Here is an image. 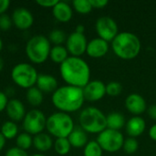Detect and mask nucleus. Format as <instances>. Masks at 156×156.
I'll return each mask as SVG.
<instances>
[{
	"instance_id": "obj_26",
	"label": "nucleus",
	"mask_w": 156,
	"mask_h": 156,
	"mask_svg": "<svg viewBox=\"0 0 156 156\" xmlns=\"http://www.w3.org/2000/svg\"><path fill=\"white\" fill-rule=\"evenodd\" d=\"M16 144L17 148L27 151L33 145V137L27 133H21L16 138Z\"/></svg>"
},
{
	"instance_id": "obj_20",
	"label": "nucleus",
	"mask_w": 156,
	"mask_h": 156,
	"mask_svg": "<svg viewBox=\"0 0 156 156\" xmlns=\"http://www.w3.org/2000/svg\"><path fill=\"white\" fill-rule=\"evenodd\" d=\"M68 140L74 148H82L85 147L88 144V136L87 133L82 130L80 127H75L71 133L69 135Z\"/></svg>"
},
{
	"instance_id": "obj_30",
	"label": "nucleus",
	"mask_w": 156,
	"mask_h": 156,
	"mask_svg": "<svg viewBox=\"0 0 156 156\" xmlns=\"http://www.w3.org/2000/svg\"><path fill=\"white\" fill-rule=\"evenodd\" d=\"M73 8L80 14H89L92 10V5L90 0H74L72 2Z\"/></svg>"
},
{
	"instance_id": "obj_42",
	"label": "nucleus",
	"mask_w": 156,
	"mask_h": 156,
	"mask_svg": "<svg viewBox=\"0 0 156 156\" xmlns=\"http://www.w3.org/2000/svg\"><path fill=\"white\" fill-rule=\"evenodd\" d=\"M84 29H85V27H84L83 25H78V26L76 27L75 32L80 33V34H84Z\"/></svg>"
},
{
	"instance_id": "obj_21",
	"label": "nucleus",
	"mask_w": 156,
	"mask_h": 156,
	"mask_svg": "<svg viewBox=\"0 0 156 156\" xmlns=\"http://www.w3.org/2000/svg\"><path fill=\"white\" fill-rule=\"evenodd\" d=\"M53 141L48 133H38L33 137V146L38 152H47L53 146Z\"/></svg>"
},
{
	"instance_id": "obj_33",
	"label": "nucleus",
	"mask_w": 156,
	"mask_h": 156,
	"mask_svg": "<svg viewBox=\"0 0 156 156\" xmlns=\"http://www.w3.org/2000/svg\"><path fill=\"white\" fill-rule=\"evenodd\" d=\"M13 25V21L11 16L6 14H3L0 16V29L2 31H7L11 28Z\"/></svg>"
},
{
	"instance_id": "obj_17",
	"label": "nucleus",
	"mask_w": 156,
	"mask_h": 156,
	"mask_svg": "<svg viewBox=\"0 0 156 156\" xmlns=\"http://www.w3.org/2000/svg\"><path fill=\"white\" fill-rule=\"evenodd\" d=\"M125 126L127 134L132 138H135L144 133L146 128V123L142 117L134 116L127 122Z\"/></svg>"
},
{
	"instance_id": "obj_28",
	"label": "nucleus",
	"mask_w": 156,
	"mask_h": 156,
	"mask_svg": "<svg viewBox=\"0 0 156 156\" xmlns=\"http://www.w3.org/2000/svg\"><path fill=\"white\" fill-rule=\"evenodd\" d=\"M103 150L97 143V141L89 142L84 147L83 155L84 156H102Z\"/></svg>"
},
{
	"instance_id": "obj_45",
	"label": "nucleus",
	"mask_w": 156,
	"mask_h": 156,
	"mask_svg": "<svg viewBox=\"0 0 156 156\" xmlns=\"http://www.w3.org/2000/svg\"><path fill=\"white\" fill-rule=\"evenodd\" d=\"M32 156H45V155H43V154H34V155H32Z\"/></svg>"
},
{
	"instance_id": "obj_11",
	"label": "nucleus",
	"mask_w": 156,
	"mask_h": 156,
	"mask_svg": "<svg viewBox=\"0 0 156 156\" xmlns=\"http://www.w3.org/2000/svg\"><path fill=\"white\" fill-rule=\"evenodd\" d=\"M88 41L84 34L71 33L66 40V48L72 57H80L86 52Z\"/></svg>"
},
{
	"instance_id": "obj_2",
	"label": "nucleus",
	"mask_w": 156,
	"mask_h": 156,
	"mask_svg": "<svg viewBox=\"0 0 156 156\" xmlns=\"http://www.w3.org/2000/svg\"><path fill=\"white\" fill-rule=\"evenodd\" d=\"M52 103L59 111L70 113L80 110L84 103L83 90L74 86H62L58 88L52 94Z\"/></svg>"
},
{
	"instance_id": "obj_23",
	"label": "nucleus",
	"mask_w": 156,
	"mask_h": 156,
	"mask_svg": "<svg viewBox=\"0 0 156 156\" xmlns=\"http://www.w3.org/2000/svg\"><path fill=\"white\" fill-rule=\"evenodd\" d=\"M50 59L57 63V64H62L68 58H69V52L66 48V47L61 46H54L51 48L50 53H49Z\"/></svg>"
},
{
	"instance_id": "obj_37",
	"label": "nucleus",
	"mask_w": 156,
	"mask_h": 156,
	"mask_svg": "<svg viewBox=\"0 0 156 156\" xmlns=\"http://www.w3.org/2000/svg\"><path fill=\"white\" fill-rule=\"evenodd\" d=\"M92 8H103L105 7L109 2L107 0H90Z\"/></svg>"
},
{
	"instance_id": "obj_16",
	"label": "nucleus",
	"mask_w": 156,
	"mask_h": 156,
	"mask_svg": "<svg viewBox=\"0 0 156 156\" xmlns=\"http://www.w3.org/2000/svg\"><path fill=\"white\" fill-rule=\"evenodd\" d=\"M5 112L10 121L16 122L23 121L27 112L24 104L17 99H12L8 101L5 108Z\"/></svg>"
},
{
	"instance_id": "obj_6",
	"label": "nucleus",
	"mask_w": 156,
	"mask_h": 156,
	"mask_svg": "<svg viewBox=\"0 0 156 156\" xmlns=\"http://www.w3.org/2000/svg\"><path fill=\"white\" fill-rule=\"evenodd\" d=\"M51 46L48 38L43 35L32 37L26 45V54L28 59L35 64H42L48 58Z\"/></svg>"
},
{
	"instance_id": "obj_10",
	"label": "nucleus",
	"mask_w": 156,
	"mask_h": 156,
	"mask_svg": "<svg viewBox=\"0 0 156 156\" xmlns=\"http://www.w3.org/2000/svg\"><path fill=\"white\" fill-rule=\"evenodd\" d=\"M95 29L99 37L107 42L112 41L119 34L116 21L110 16L99 17L95 23Z\"/></svg>"
},
{
	"instance_id": "obj_43",
	"label": "nucleus",
	"mask_w": 156,
	"mask_h": 156,
	"mask_svg": "<svg viewBox=\"0 0 156 156\" xmlns=\"http://www.w3.org/2000/svg\"><path fill=\"white\" fill-rule=\"evenodd\" d=\"M3 69H4V60H3V58L0 57V72L3 70Z\"/></svg>"
},
{
	"instance_id": "obj_35",
	"label": "nucleus",
	"mask_w": 156,
	"mask_h": 156,
	"mask_svg": "<svg viewBox=\"0 0 156 156\" xmlns=\"http://www.w3.org/2000/svg\"><path fill=\"white\" fill-rule=\"evenodd\" d=\"M58 2V0H37L36 1V3L37 5H39L40 6L51 7V8H53Z\"/></svg>"
},
{
	"instance_id": "obj_5",
	"label": "nucleus",
	"mask_w": 156,
	"mask_h": 156,
	"mask_svg": "<svg viewBox=\"0 0 156 156\" xmlns=\"http://www.w3.org/2000/svg\"><path fill=\"white\" fill-rule=\"evenodd\" d=\"M74 128V122L69 113L58 112L47 118L46 129L50 135L57 139L68 138Z\"/></svg>"
},
{
	"instance_id": "obj_15",
	"label": "nucleus",
	"mask_w": 156,
	"mask_h": 156,
	"mask_svg": "<svg viewBox=\"0 0 156 156\" xmlns=\"http://www.w3.org/2000/svg\"><path fill=\"white\" fill-rule=\"evenodd\" d=\"M109 51V44L107 41L97 37L88 42L86 53L89 57L99 58L104 57Z\"/></svg>"
},
{
	"instance_id": "obj_19",
	"label": "nucleus",
	"mask_w": 156,
	"mask_h": 156,
	"mask_svg": "<svg viewBox=\"0 0 156 156\" xmlns=\"http://www.w3.org/2000/svg\"><path fill=\"white\" fill-rule=\"evenodd\" d=\"M36 86L46 93L54 92L58 89V80L55 77L48 74H38Z\"/></svg>"
},
{
	"instance_id": "obj_32",
	"label": "nucleus",
	"mask_w": 156,
	"mask_h": 156,
	"mask_svg": "<svg viewBox=\"0 0 156 156\" xmlns=\"http://www.w3.org/2000/svg\"><path fill=\"white\" fill-rule=\"evenodd\" d=\"M138 147H139V144L137 140L132 137H129L128 139L124 140V143L122 145L123 151L128 154H133L136 153V151L138 150Z\"/></svg>"
},
{
	"instance_id": "obj_22",
	"label": "nucleus",
	"mask_w": 156,
	"mask_h": 156,
	"mask_svg": "<svg viewBox=\"0 0 156 156\" xmlns=\"http://www.w3.org/2000/svg\"><path fill=\"white\" fill-rule=\"evenodd\" d=\"M106 120H107V128L115 131H119L126 124L124 116L120 112L110 113L109 115L106 116Z\"/></svg>"
},
{
	"instance_id": "obj_40",
	"label": "nucleus",
	"mask_w": 156,
	"mask_h": 156,
	"mask_svg": "<svg viewBox=\"0 0 156 156\" xmlns=\"http://www.w3.org/2000/svg\"><path fill=\"white\" fill-rule=\"evenodd\" d=\"M149 136H150V138L153 141L156 142V124L153 125L150 128V130H149Z\"/></svg>"
},
{
	"instance_id": "obj_44",
	"label": "nucleus",
	"mask_w": 156,
	"mask_h": 156,
	"mask_svg": "<svg viewBox=\"0 0 156 156\" xmlns=\"http://www.w3.org/2000/svg\"><path fill=\"white\" fill-rule=\"evenodd\" d=\"M2 48H3V41H2V39L0 38V51L2 50Z\"/></svg>"
},
{
	"instance_id": "obj_41",
	"label": "nucleus",
	"mask_w": 156,
	"mask_h": 156,
	"mask_svg": "<svg viewBox=\"0 0 156 156\" xmlns=\"http://www.w3.org/2000/svg\"><path fill=\"white\" fill-rule=\"evenodd\" d=\"M5 137L2 135V133H0V152L3 150V148L5 147Z\"/></svg>"
},
{
	"instance_id": "obj_25",
	"label": "nucleus",
	"mask_w": 156,
	"mask_h": 156,
	"mask_svg": "<svg viewBox=\"0 0 156 156\" xmlns=\"http://www.w3.org/2000/svg\"><path fill=\"white\" fill-rule=\"evenodd\" d=\"M0 133L5 137V140H12L17 136L18 127L16 124V122H14L12 121H6L1 126Z\"/></svg>"
},
{
	"instance_id": "obj_36",
	"label": "nucleus",
	"mask_w": 156,
	"mask_h": 156,
	"mask_svg": "<svg viewBox=\"0 0 156 156\" xmlns=\"http://www.w3.org/2000/svg\"><path fill=\"white\" fill-rule=\"evenodd\" d=\"M7 103H8V99H7L6 94L0 90V112H2L3 111H5Z\"/></svg>"
},
{
	"instance_id": "obj_29",
	"label": "nucleus",
	"mask_w": 156,
	"mask_h": 156,
	"mask_svg": "<svg viewBox=\"0 0 156 156\" xmlns=\"http://www.w3.org/2000/svg\"><path fill=\"white\" fill-rule=\"evenodd\" d=\"M48 40L54 46H61L67 40V36L64 31L60 29H53L48 34Z\"/></svg>"
},
{
	"instance_id": "obj_18",
	"label": "nucleus",
	"mask_w": 156,
	"mask_h": 156,
	"mask_svg": "<svg viewBox=\"0 0 156 156\" xmlns=\"http://www.w3.org/2000/svg\"><path fill=\"white\" fill-rule=\"evenodd\" d=\"M52 13L54 17L62 23H67L69 22L73 16L72 8L71 6L63 1H58L56 5L52 8Z\"/></svg>"
},
{
	"instance_id": "obj_7",
	"label": "nucleus",
	"mask_w": 156,
	"mask_h": 156,
	"mask_svg": "<svg viewBox=\"0 0 156 156\" xmlns=\"http://www.w3.org/2000/svg\"><path fill=\"white\" fill-rule=\"evenodd\" d=\"M38 73L31 64L22 62L15 65L11 70V79L16 85L23 89H30L36 86Z\"/></svg>"
},
{
	"instance_id": "obj_8",
	"label": "nucleus",
	"mask_w": 156,
	"mask_h": 156,
	"mask_svg": "<svg viewBox=\"0 0 156 156\" xmlns=\"http://www.w3.org/2000/svg\"><path fill=\"white\" fill-rule=\"evenodd\" d=\"M97 143L103 151L108 153H115L122 148L124 137L120 131L107 128L98 134Z\"/></svg>"
},
{
	"instance_id": "obj_13",
	"label": "nucleus",
	"mask_w": 156,
	"mask_h": 156,
	"mask_svg": "<svg viewBox=\"0 0 156 156\" xmlns=\"http://www.w3.org/2000/svg\"><path fill=\"white\" fill-rule=\"evenodd\" d=\"M13 25L20 30L28 29L34 23V16L32 13L25 7L16 8L11 16Z\"/></svg>"
},
{
	"instance_id": "obj_14",
	"label": "nucleus",
	"mask_w": 156,
	"mask_h": 156,
	"mask_svg": "<svg viewBox=\"0 0 156 156\" xmlns=\"http://www.w3.org/2000/svg\"><path fill=\"white\" fill-rule=\"evenodd\" d=\"M125 107L132 114L139 116L147 111V104L144 97L138 93H131L125 99Z\"/></svg>"
},
{
	"instance_id": "obj_3",
	"label": "nucleus",
	"mask_w": 156,
	"mask_h": 156,
	"mask_svg": "<svg viewBox=\"0 0 156 156\" xmlns=\"http://www.w3.org/2000/svg\"><path fill=\"white\" fill-rule=\"evenodd\" d=\"M112 48L118 58L123 60H131L140 54L142 44L135 34L121 32L112 41Z\"/></svg>"
},
{
	"instance_id": "obj_39",
	"label": "nucleus",
	"mask_w": 156,
	"mask_h": 156,
	"mask_svg": "<svg viewBox=\"0 0 156 156\" xmlns=\"http://www.w3.org/2000/svg\"><path fill=\"white\" fill-rule=\"evenodd\" d=\"M147 112H148L149 117H150L152 120L156 121V104L151 105V106L147 109Z\"/></svg>"
},
{
	"instance_id": "obj_1",
	"label": "nucleus",
	"mask_w": 156,
	"mask_h": 156,
	"mask_svg": "<svg viewBox=\"0 0 156 156\" xmlns=\"http://www.w3.org/2000/svg\"><path fill=\"white\" fill-rule=\"evenodd\" d=\"M62 80L69 86L83 89L90 79L88 63L80 57H69L59 67Z\"/></svg>"
},
{
	"instance_id": "obj_9",
	"label": "nucleus",
	"mask_w": 156,
	"mask_h": 156,
	"mask_svg": "<svg viewBox=\"0 0 156 156\" xmlns=\"http://www.w3.org/2000/svg\"><path fill=\"white\" fill-rule=\"evenodd\" d=\"M47 118L39 110H31L27 112L23 120V128L25 133L30 135H37L43 133L46 128Z\"/></svg>"
},
{
	"instance_id": "obj_38",
	"label": "nucleus",
	"mask_w": 156,
	"mask_h": 156,
	"mask_svg": "<svg viewBox=\"0 0 156 156\" xmlns=\"http://www.w3.org/2000/svg\"><path fill=\"white\" fill-rule=\"evenodd\" d=\"M9 5H10L9 0H0V16L5 14Z\"/></svg>"
},
{
	"instance_id": "obj_4",
	"label": "nucleus",
	"mask_w": 156,
	"mask_h": 156,
	"mask_svg": "<svg viewBox=\"0 0 156 156\" xmlns=\"http://www.w3.org/2000/svg\"><path fill=\"white\" fill-rule=\"evenodd\" d=\"M80 128L89 133L100 134L107 129V120L104 113L96 107H87L80 114Z\"/></svg>"
},
{
	"instance_id": "obj_34",
	"label": "nucleus",
	"mask_w": 156,
	"mask_h": 156,
	"mask_svg": "<svg viewBox=\"0 0 156 156\" xmlns=\"http://www.w3.org/2000/svg\"><path fill=\"white\" fill-rule=\"evenodd\" d=\"M5 156H28L27 152L24 150H21L19 148L16 147H12L10 149H8V151L6 152Z\"/></svg>"
},
{
	"instance_id": "obj_12",
	"label": "nucleus",
	"mask_w": 156,
	"mask_h": 156,
	"mask_svg": "<svg viewBox=\"0 0 156 156\" xmlns=\"http://www.w3.org/2000/svg\"><path fill=\"white\" fill-rule=\"evenodd\" d=\"M84 99L88 101H98L106 94V85L101 80H90V82L82 89Z\"/></svg>"
},
{
	"instance_id": "obj_24",
	"label": "nucleus",
	"mask_w": 156,
	"mask_h": 156,
	"mask_svg": "<svg viewBox=\"0 0 156 156\" xmlns=\"http://www.w3.org/2000/svg\"><path fill=\"white\" fill-rule=\"evenodd\" d=\"M26 98L27 102L32 105V106H39L44 100L43 97V92L37 87L34 86L28 90H27V93H26Z\"/></svg>"
},
{
	"instance_id": "obj_31",
	"label": "nucleus",
	"mask_w": 156,
	"mask_h": 156,
	"mask_svg": "<svg viewBox=\"0 0 156 156\" xmlns=\"http://www.w3.org/2000/svg\"><path fill=\"white\" fill-rule=\"evenodd\" d=\"M122 91V86L117 81H111L106 85V94L111 97H117Z\"/></svg>"
},
{
	"instance_id": "obj_27",
	"label": "nucleus",
	"mask_w": 156,
	"mask_h": 156,
	"mask_svg": "<svg viewBox=\"0 0 156 156\" xmlns=\"http://www.w3.org/2000/svg\"><path fill=\"white\" fill-rule=\"evenodd\" d=\"M53 147L56 153L59 155H66L69 153L71 149V145L68 140V138H58L54 142Z\"/></svg>"
}]
</instances>
